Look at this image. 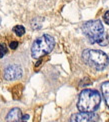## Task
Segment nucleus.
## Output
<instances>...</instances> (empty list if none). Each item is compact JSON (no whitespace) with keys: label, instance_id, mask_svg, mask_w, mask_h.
<instances>
[{"label":"nucleus","instance_id":"1","mask_svg":"<svg viewBox=\"0 0 109 122\" xmlns=\"http://www.w3.org/2000/svg\"><path fill=\"white\" fill-rule=\"evenodd\" d=\"M82 30L90 43H97L101 46L109 44V36L105 33L100 20H90L85 22L82 25Z\"/></svg>","mask_w":109,"mask_h":122},{"label":"nucleus","instance_id":"2","mask_svg":"<svg viewBox=\"0 0 109 122\" xmlns=\"http://www.w3.org/2000/svg\"><path fill=\"white\" fill-rule=\"evenodd\" d=\"M101 103V96L97 90L84 89L80 93L77 108L80 112H95Z\"/></svg>","mask_w":109,"mask_h":122},{"label":"nucleus","instance_id":"3","mask_svg":"<svg viewBox=\"0 0 109 122\" xmlns=\"http://www.w3.org/2000/svg\"><path fill=\"white\" fill-rule=\"evenodd\" d=\"M82 59L87 65L96 70H103L109 63L107 54L101 50L95 49H85L82 52Z\"/></svg>","mask_w":109,"mask_h":122},{"label":"nucleus","instance_id":"4","mask_svg":"<svg viewBox=\"0 0 109 122\" xmlns=\"http://www.w3.org/2000/svg\"><path fill=\"white\" fill-rule=\"evenodd\" d=\"M55 46V40L49 34H44L33 42L31 47V56L39 59L44 55L50 53Z\"/></svg>","mask_w":109,"mask_h":122},{"label":"nucleus","instance_id":"5","mask_svg":"<svg viewBox=\"0 0 109 122\" xmlns=\"http://www.w3.org/2000/svg\"><path fill=\"white\" fill-rule=\"evenodd\" d=\"M23 75V69L19 64L11 63L5 66L3 70V76L5 80L7 81H13L21 78Z\"/></svg>","mask_w":109,"mask_h":122},{"label":"nucleus","instance_id":"6","mask_svg":"<svg viewBox=\"0 0 109 122\" xmlns=\"http://www.w3.org/2000/svg\"><path fill=\"white\" fill-rule=\"evenodd\" d=\"M98 120L99 116L94 112H79L72 115L69 122H97Z\"/></svg>","mask_w":109,"mask_h":122},{"label":"nucleus","instance_id":"7","mask_svg":"<svg viewBox=\"0 0 109 122\" xmlns=\"http://www.w3.org/2000/svg\"><path fill=\"white\" fill-rule=\"evenodd\" d=\"M22 112L19 108H12L6 116V122H22Z\"/></svg>","mask_w":109,"mask_h":122},{"label":"nucleus","instance_id":"8","mask_svg":"<svg viewBox=\"0 0 109 122\" xmlns=\"http://www.w3.org/2000/svg\"><path fill=\"white\" fill-rule=\"evenodd\" d=\"M101 91H102V95L104 97L107 107L109 108V81H105V82H103L101 84Z\"/></svg>","mask_w":109,"mask_h":122},{"label":"nucleus","instance_id":"9","mask_svg":"<svg viewBox=\"0 0 109 122\" xmlns=\"http://www.w3.org/2000/svg\"><path fill=\"white\" fill-rule=\"evenodd\" d=\"M22 91H23V86L21 84H18L16 86H14L12 88V95L14 99H19L22 95Z\"/></svg>","mask_w":109,"mask_h":122},{"label":"nucleus","instance_id":"10","mask_svg":"<svg viewBox=\"0 0 109 122\" xmlns=\"http://www.w3.org/2000/svg\"><path fill=\"white\" fill-rule=\"evenodd\" d=\"M13 32L17 35V36H22L25 33V28L22 25H16V26L13 27Z\"/></svg>","mask_w":109,"mask_h":122},{"label":"nucleus","instance_id":"11","mask_svg":"<svg viewBox=\"0 0 109 122\" xmlns=\"http://www.w3.org/2000/svg\"><path fill=\"white\" fill-rule=\"evenodd\" d=\"M7 53V47L4 43H0V58H2Z\"/></svg>","mask_w":109,"mask_h":122},{"label":"nucleus","instance_id":"12","mask_svg":"<svg viewBox=\"0 0 109 122\" xmlns=\"http://www.w3.org/2000/svg\"><path fill=\"white\" fill-rule=\"evenodd\" d=\"M9 47L11 49H13V50H15L18 47V42L17 41H11V42H10V44H9Z\"/></svg>","mask_w":109,"mask_h":122},{"label":"nucleus","instance_id":"13","mask_svg":"<svg viewBox=\"0 0 109 122\" xmlns=\"http://www.w3.org/2000/svg\"><path fill=\"white\" fill-rule=\"evenodd\" d=\"M103 18H104L105 23H107V24L109 25V11H107V12L104 14V16H103Z\"/></svg>","mask_w":109,"mask_h":122},{"label":"nucleus","instance_id":"14","mask_svg":"<svg viewBox=\"0 0 109 122\" xmlns=\"http://www.w3.org/2000/svg\"><path fill=\"white\" fill-rule=\"evenodd\" d=\"M28 118H29V115H28V114L23 115V116H22V122H27Z\"/></svg>","mask_w":109,"mask_h":122},{"label":"nucleus","instance_id":"15","mask_svg":"<svg viewBox=\"0 0 109 122\" xmlns=\"http://www.w3.org/2000/svg\"><path fill=\"white\" fill-rule=\"evenodd\" d=\"M0 23H1V18H0Z\"/></svg>","mask_w":109,"mask_h":122}]
</instances>
